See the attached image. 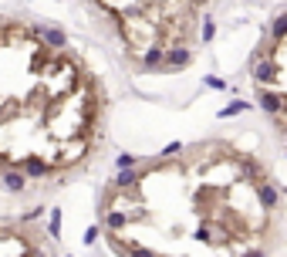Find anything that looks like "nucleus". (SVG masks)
Wrapping results in <instances>:
<instances>
[{
	"label": "nucleus",
	"mask_w": 287,
	"mask_h": 257,
	"mask_svg": "<svg viewBox=\"0 0 287 257\" xmlns=\"http://www.w3.org/2000/svg\"><path fill=\"white\" fill-rule=\"evenodd\" d=\"M14 169H21V173H24L27 179H44L47 173H51V166H47V163H44L41 156H34V152H31V156H24Z\"/></svg>",
	"instance_id": "obj_2"
},
{
	"label": "nucleus",
	"mask_w": 287,
	"mask_h": 257,
	"mask_svg": "<svg viewBox=\"0 0 287 257\" xmlns=\"http://www.w3.org/2000/svg\"><path fill=\"white\" fill-rule=\"evenodd\" d=\"M284 31H287V14L280 11L274 17V27H270V44H284Z\"/></svg>",
	"instance_id": "obj_5"
},
{
	"label": "nucleus",
	"mask_w": 287,
	"mask_h": 257,
	"mask_svg": "<svg viewBox=\"0 0 287 257\" xmlns=\"http://www.w3.org/2000/svg\"><path fill=\"white\" fill-rule=\"evenodd\" d=\"M176 152H183V145H179V142H169L166 149L159 152V156H162V159H173V156H176Z\"/></svg>",
	"instance_id": "obj_9"
},
{
	"label": "nucleus",
	"mask_w": 287,
	"mask_h": 257,
	"mask_svg": "<svg viewBox=\"0 0 287 257\" xmlns=\"http://www.w3.org/2000/svg\"><path fill=\"white\" fill-rule=\"evenodd\" d=\"M95 240H98V227H91L88 234H85V244H95Z\"/></svg>",
	"instance_id": "obj_11"
},
{
	"label": "nucleus",
	"mask_w": 287,
	"mask_h": 257,
	"mask_svg": "<svg viewBox=\"0 0 287 257\" xmlns=\"http://www.w3.org/2000/svg\"><path fill=\"white\" fill-rule=\"evenodd\" d=\"M47 234H51V240H58V237H61V210H51V224H47Z\"/></svg>",
	"instance_id": "obj_6"
},
{
	"label": "nucleus",
	"mask_w": 287,
	"mask_h": 257,
	"mask_svg": "<svg viewBox=\"0 0 287 257\" xmlns=\"http://www.w3.org/2000/svg\"><path fill=\"white\" fill-rule=\"evenodd\" d=\"M247 109H250V101H230V105H226L220 115L226 119V115H240V112H247Z\"/></svg>",
	"instance_id": "obj_7"
},
{
	"label": "nucleus",
	"mask_w": 287,
	"mask_h": 257,
	"mask_svg": "<svg viewBox=\"0 0 287 257\" xmlns=\"http://www.w3.org/2000/svg\"><path fill=\"white\" fill-rule=\"evenodd\" d=\"M139 58H142V68H145V71H159V68H162V44L145 47Z\"/></svg>",
	"instance_id": "obj_4"
},
{
	"label": "nucleus",
	"mask_w": 287,
	"mask_h": 257,
	"mask_svg": "<svg viewBox=\"0 0 287 257\" xmlns=\"http://www.w3.org/2000/svg\"><path fill=\"white\" fill-rule=\"evenodd\" d=\"M0 173H4V186H7V190L11 193H24L27 190V176H24L21 169H0Z\"/></svg>",
	"instance_id": "obj_3"
},
{
	"label": "nucleus",
	"mask_w": 287,
	"mask_h": 257,
	"mask_svg": "<svg viewBox=\"0 0 287 257\" xmlns=\"http://www.w3.org/2000/svg\"><path fill=\"white\" fill-rule=\"evenodd\" d=\"M193 65V47H162V71H183Z\"/></svg>",
	"instance_id": "obj_1"
},
{
	"label": "nucleus",
	"mask_w": 287,
	"mask_h": 257,
	"mask_svg": "<svg viewBox=\"0 0 287 257\" xmlns=\"http://www.w3.org/2000/svg\"><path fill=\"white\" fill-rule=\"evenodd\" d=\"M119 166H122V169H125V166L132 169V166H135V156H129V152H125V156H119Z\"/></svg>",
	"instance_id": "obj_10"
},
{
	"label": "nucleus",
	"mask_w": 287,
	"mask_h": 257,
	"mask_svg": "<svg viewBox=\"0 0 287 257\" xmlns=\"http://www.w3.org/2000/svg\"><path fill=\"white\" fill-rule=\"evenodd\" d=\"M213 34H216V24L206 17V21L199 24V37H203V41H213Z\"/></svg>",
	"instance_id": "obj_8"
},
{
	"label": "nucleus",
	"mask_w": 287,
	"mask_h": 257,
	"mask_svg": "<svg viewBox=\"0 0 287 257\" xmlns=\"http://www.w3.org/2000/svg\"><path fill=\"white\" fill-rule=\"evenodd\" d=\"M34 257H47V254H34Z\"/></svg>",
	"instance_id": "obj_12"
}]
</instances>
